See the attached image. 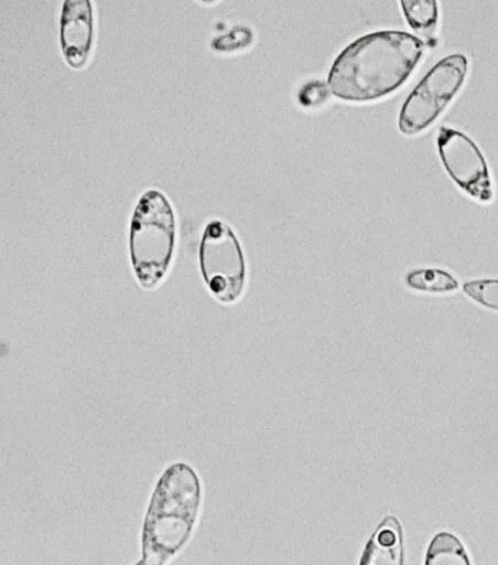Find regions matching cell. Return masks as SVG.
I'll return each mask as SVG.
<instances>
[{
	"label": "cell",
	"mask_w": 498,
	"mask_h": 565,
	"mask_svg": "<svg viewBox=\"0 0 498 565\" xmlns=\"http://www.w3.org/2000/svg\"><path fill=\"white\" fill-rule=\"evenodd\" d=\"M423 55V40L415 35L405 31H377L339 53L327 76V85L339 100H380L410 79Z\"/></svg>",
	"instance_id": "6da1fadb"
},
{
	"label": "cell",
	"mask_w": 498,
	"mask_h": 565,
	"mask_svg": "<svg viewBox=\"0 0 498 565\" xmlns=\"http://www.w3.org/2000/svg\"><path fill=\"white\" fill-rule=\"evenodd\" d=\"M201 502V479L192 466L174 463L165 469L143 522L142 559L134 565H165L181 553L195 529Z\"/></svg>",
	"instance_id": "7a4b0ae2"
},
{
	"label": "cell",
	"mask_w": 498,
	"mask_h": 565,
	"mask_svg": "<svg viewBox=\"0 0 498 565\" xmlns=\"http://www.w3.org/2000/svg\"><path fill=\"white\" fill-rule=\"evenodd\" d=\"M177 242L173 205L161 191L150 190L138 201L129 232L130 262L143 289H154L172 266Z\"/></svg>",
	"instance_id": "3957f363"
},
{
	"label": "cell",
	"mask_w": 498,
	"mask_h": 565,
	"mask_svg": "<svg viewBox=\"0 0 498 565\" xmlns=\"http://www.w3.org/2000/svg\"><path fill=\"white\" fill-rule=\"evenodd\" d=\"M468 70L469 62L461 53L444 57L434 65L403 103L399 131L405 136H419L432 127L464 87Z\"/></svg>",
	"instance_id": "277c9868"
},
{
	"label": "cell",
	"mask_w": 498,
	"mask_h": 565,
	"mask_svg": "<svg viewBox=\"0 0 498 565\" xmlns=\"http://www.w3.org/2000/svg\"><path fill=\"white\" fill-rule=\"evenodd\" d=\"M199 267L206 287L223 303H235L243 295L248 266L232 228L219 220L206 226L199 245Z\"/></svg>",
	"instance_id": "5b68a950"
},
{
	"label": "cell",
	"mask_w": 498,
	"mask_h": 565,
	"mask_svg": "<svg viewBox=\"0 0 498 565\" xmlns=\"http://www.w3.org/2000/svg\"><path fill=\"white\" fill-rule=\"evenodd\" d=\"M437 150L444 170L470 199L488 204L495 199L486 157L466 134L440 128Z\"/></svg>",
	"instance_id": "8992f818"
},
{
	"label": "cell",
	"mask_w": 498,
	"mask_h": 565,
	"mask_svg": "<svg viewBox=\"0 0 498 565\" xmlns=\"http://www.w3.org/2000/svg\"><path fill=\"white\" fill-rule=\"evenodd\" d=\"M94 34V9L89 0H66L61 17V44L66 64L83 70L91 56Z\"/></svg>",
	"instance_id": "52a82bcc"
},
{
	"label": "cell",
	"mask_w": 498,
	"mask_h": 565,
	"mask_svg": "<svg viewBox=\"0 0 498 565\" xmlns=\"http://www.w3.org/2000/svg\"><path fill=\"white\" fill-rule=\"evenodd\" d=\"M403 533L397 518L389 515L376 529L366 546L360 565H403Z\"/></svg>",
	"instance_id": "ba28073f"
},
{
	"label": "cell",
	"mask_w": 498,
	"mask_h": 565,
	"mask_svg": "<svg viewBox=\"0 0 498 565\" xmlns=\"http://www.w3.org/2000/svg\"><path fill=\"white\" fill-rule=\"evenodd\" d=\"M425 565H470L465 546L452 533L442 532L434 536L429 546Z\"/></svg>",
	"instance_id": "9c48e42d"
},
{
	"label": "cell",
	"mask_w": 498,
	"mask_h": 565,
	"mask_svg": "<svg viewBox=\"0 0 498 565\" xmlns=\"http://www.w3.org/2000/svg\"><path fill=\"white\" fill-rule=\"evenodd\" d=\"M401 8L408 24L416 33L430 35L439 24V3L436 0H402Z\"/></svg>",
	"instance_id": "30bf717a"
},
{
	"label": "cell",
	"mask_w": 498,
	"mask_h": 565,
	"mask_svg": "<svg viewBox=\"0 0 498 565\" xmlns=\"http://www.w3.org/2000/svg\"><path fill=\"white\" fill-rule=\"evenodd\" d=\"M407 285L411 289L425 291V294H452L459 289V282L451 273L429 268L408 273Z\"/></svg>",
	"instance_id": "8fae6325"
},
{
	"label": "cell",
	"mask_w": 498,
	"mask_h": 565,
	"mask_svg": "<svg viewBox=\"0 0 498 565\" xmlns=\"http://www.w3.org/2000/svg\"><path fill=\"white\" fill-rule=\"evenodd\" d=\"M466 296L483 307L498 311V280H474L465 282Z\"/></svg>",
	"instance_id": "7c38bea8"
}]
</instances>
